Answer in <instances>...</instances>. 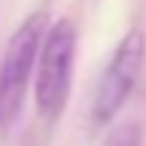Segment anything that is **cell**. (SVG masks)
<instances>
[{
	"label": "cell",
	"instance_id": "1",
	"mask_svg": "<svg viewBox=\"0 0 146 146\" xmlns=\"http://www.w3.org/2000/svg\"><path fill=\"white\" fill-rule=\"evenodd\" d=\"M78 33L70 19H57L43 33L38 49V70H35V106L46 122H57L62 116L73 87Z\"/></svg>",
	"mask_w": 146,
	"mask_h": 146
},
{
	"label": "cell",
	"instance_id": "3",
	"mask_svg": "<svg viewBox=\"0 0 146 146\" xmlns=\"http://www.w3.org/2000/svg\"><path fill=\"white\" fill-rule=\"evenodd\" d=\"M143 62H146V33L141 27H133L116 43L114 54H111L108 65L103 68L100 81L95 87L92 122L98 127H106L122 111V106L127 103V98L135 89Z\"/></svg>",
	"mask_w": 146,
	"mask_h": 146
},
{
	"label": "cell",
	"instance_id": "2",
	"mask_svg": "<svg viewBox=\"0 0 146 146\" xmlns=\"http://www.w3.org/2000/svg\"><path fill=\"white\" fill-rule=\"evenodd\" d=\"M43 33H46V16L35 11L11 33L5 43L0 60V130H8L22 111Z\"/></svg>",
	"mask_w": 146,
	"mask_h": 146
},
{
	"label": "cell",
	"instance_id": "4",
	"mask_svg": "<svg viewBox=\"0 0 146 146\" xmlns=\"http://www.w3.org/2000/svg\"><path fill=\"white\" fill-rule=\"evenodd\" d=\"M108 146H141V130H138L135 125L125 127V130H119L114 138H111Z\"/></svg>",
	"mask_w": 146,
	"mask_h": 146
}]
</instances>
